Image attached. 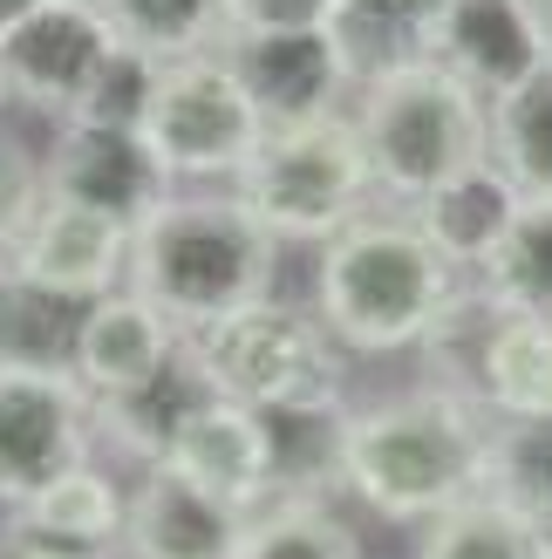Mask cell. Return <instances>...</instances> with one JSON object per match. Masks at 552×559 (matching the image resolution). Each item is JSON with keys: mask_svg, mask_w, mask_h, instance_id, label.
<instances>
[{"mask_svg": "<svg viewBox=\"0 0 552 559\" xmlns=\"http://www.w3.org/2000/svg\"><path fill=\"white\" fill-rule=\"evenodd\" d=\"M478 307V328H464V307L451 328L471 334L464 376L444 382L457 396H471L484 416H552V321L545 314H505V307Z\"/></svg>", "mask_w": 552, "mask_h": 559, "instance_id": "cell-13", "label": "cell"}, {"mask_svg": "<svg viewBox=\"0 0 552 559\" xmlns=\"http://www.w3.org/2000/svg\"><path fill=\"white\" fill-rule=\"evenodd\" d=\"M164 471H178V478H191L199 491L226 498V506L245 512V519L280 498V491H273V437H266V416L245 409V403H226V396H212L178 430V443L164 451Z\"/></svg>", "mask_w": 552, "mask_h": 559, "instance_id": "cell-15", "label": "cell"}, {"mask_svg": "<svg viewBox=\"0 0 552 559\" xmlns=\"http://www.w3.org/2000/svg\"><path fill=\"white\" fill-rule=\"evenodd\" d=\"M109 48H117V27L103 0H41L0 35V103L41 109L62 123L75 96L89 90V75L109 62Z\"/></svg>", "mask_w": 552, "mask_h": 559, "instance_id": "cell-9", "label": "cell"}, {"mask_svg": "<svg viewBox=\"0 0 552 559\" xmlns=\"http://www.w3.org/2000/svg\"><path fill=\"white\" fill-rule=\"evenodd\" d=\"M484 498L552 525V416H484Z\"/></svg>", "mask_w": 552, "mask_h": 559, "instance_id": "cell-23", "label": "cell"}, {"mask_svg": "<svg viewBox=\"0 0 552 559\" xmlns=\"http://www.w3.org/2000/svg\"><path fill=\"white\" fill-rule=\"evenodd\" d=\"M327 35H335L348 82L362 90V82L396 75L430 55V0H341Z\"/></svg>", "mask_w": 552, "mask_h": 559, "instance_id": "cell-22", "label": "cell"}, {"mask_svg": "<svg viewBox=\"0 0 552 559\" xmlns=\"http://www.w3.org/2000/svg\"><path fill=\"white\" fill-rule=\"evenodd\" d=\"M232 199L260 218L280 246H327L362 212H375V171L355 117H314L266 130L253 164L232 178Z\"/></svg>", "mask_w": 552, "mask_h": 559, "instance_id": "cell-6", "label": "cell"}, {"mask_svg": "<svg viewBox=\"0 0 552 559\" xmlns=\"http://www.w3.org/2000/svg\"><path fill=\"white\" fill-rule=\"evenodd\" d=\"M518 205H526V191H518L491 157H478V164H464L457 178H444L436 191H423V199L409 205V218H417L423 239H430L464 280H478V266L505 246Z\"/></svg>", "mask_w": 552, "mask_h": 559, "instance_id": "cell-17", "label": "cell"}, {"mask_svg": "<svg viewBox=\"0 0 552 559\" xmlns=\"http://www.w3.org/2000/svg\"><path fill=\"white\" fill-rule=\"evenodd\" d=\"M123 512H130V485L109 464H75L55 485H41L27 506L14 512L21 539H48V546H75V552H109L123 539Z\"/></svg>", "mask_w": 552, "mask_h": 559, "instance_id": "cell-20", "label": "cell"}, {"mask_svg": "<svg viewBox=\"0 0 552 559\" xmlns=\"http://www.w3.org/2000/svg\"><path fill=\"white\" fill-rule=\"evenodd\" d=\"M484 157L499 164L526 199H552V62H539L518 90L491 96Z\"/></svg>", "mask_w": 552, "mask_h": 559, "instance_id": "cell-24", "label": "cell"}, {"mask_svg": "<svg viewBox=\"0 0 552 559\" xmlns=\"http://www.w3.org/2000/svg\"><path fill=\"white\" fill-rule=\"evenodd\" d=\"M96 300L55 294L41 280H21L0 266V369H48V376H75V348H82V321Z\"/></svg>", "mask_w": 552, "mask_h": 559, "instance_id": "cell-21", "label": "cell"}, {"mask_svg": "<svg viewBox=\"0 0 552 559\" xmlns=\"http://www.w3.org/2000/svg\"><path fill=\"white\" fill-rule=\"evenodd\" d=\"M464 294H471V280L423 239L409 205L362 212L314 260V314L335 328L348 355L430 348L464 307Z\"/></svg>", "mask_w": 552, "mask_h": 559, "instance_id": "cell-1", "label": "cell"}, {"mask_svg": "<svg viewBox=\"0 0 552 559\" xmlns=\"http://www.w3.org/2000/svg\"><path fill=\"white\" fill-rule=\"evenodd\" d=\"M471 294L505 314H545L552 321V199H526L505 246L478 266Z\"/></svg>", "mask_w": 552, "mask_h": 559, "instance_id": "cell-25", "label": "cell"}, {"mask_svg": "<svg viewBox=\"0 0 552 559\" xmlns=\"http://www.w3.org/2000/svg\"><path fill=\"white\" fill-rule=\"evenodd\" d=\"M184 348L178 321L151 307L136 287H117L89 307L82 321V348H75V376L89 396H117V389H136L144 376H157L164 361Z\"/></svg>", "mask_w": 552, "mask_h": 559, "instance_id": "cell-18", "label": "cell"}, {"mask_svg": "<svg viewBox=\"0 0 552 559\" xmlns=\"http://www.w3.org/2000/svg\"><path fill=\"white\" fill-rule=\"evenodd\" d=\"M532 8V21H539V41H545V55H552V0H526Z\"/></svg>", "mask_w": 552, "mask_h": 559, "instance_id": "cell-34", "label": "cell"}, {"mask_svg": "<svg viewBox=\"0 0 552 559\" xmlns=\"http://www.w3.org/2000/svg\"><path fill=\"white\" fill-rule=\"evenodd\" d=\"M144 144L171 185H232L266 144V117L232 75V62L212 48L164 62L157 96L144 109Z\"/></svg>", "mask_w": 552, "mask_h": 559, "instance_id": "cell-7", "label": "cell"}, {"mask_svg": "<svg viewBox=\"0 0 552 559\" xmlns=\"http://www.w3.org/2000/svg\"><path fill=\"white\" fill-rule=\"evenodd\" d=\"M273 239L232 191H171L130 226V287L178 321V334L273 294Z\"/></svg>", "mask_w": 552, "mask_h": 559, "instance_id": "cell-3", "label": "cell"}, {"mask_svg": "<svg viewBox=\"0 0 552 559\" xmlns=\"http://www.w3.org/2000/svg\"><path fill=\"white\" fill-rule=\"evenodd\" d=\"M41 185H48V199L89 205L103 218H123V226H136L157 199L178 191L164 178V164L151 157L144 130H103V123L55 130V144L41 151Z\"/></svg>", "mask_w": 552, "mask_h": 559, "instance_id": "cell-11", "label": "cell"}, {"mask_svg": "<svg viewBox=\"0 0 552 559\" xmlns=\"http://www.w3.org/2000/svg\"><path fill=\"white\" fill-rule=\"evenodd\" d=\"M96 396L82 376L0 369V506H27L41 485L96 457Z\"/></svg>", "mask_w": 552, "mask_h": 559, "instance_id": "cell-8", "label": "cell"}, {"mask_svg": "<svg viewBox=\"0 0 552 559\" xmlns=\"http://www.w3.org/2000/svg\"><path fill=\"white\" fill-rule=\"evenodd\" d=\"M0 559H103V552H75V546H48V539H14Z\"/></svg>", "mask_w": 552, "mask_h": 559, "instance_id": "cell-32", "label": "cell"}, {"mask_svg": "<svg viewBox=\"0 0 552 559\" xmlns=\"http://www.w3.org/2000/svg\"><path fill=\"white\" fill-rule=\"evenodd\" d=\"M212 403L205 369L191 361V348H178L157 376H144L136 389H117V396H96V437L117 457H130L136 471L164 464V451L178 443V430Z\"/></svg>", "mask_w": 552, "mask_h": 559, "instance_id": "cell-19", "label": "cell"}, {"mask_svg": "<svg viewBox=\"0 0 552 559\" xmlns=\"http://www.w3.org/2000/svg\"><path fill=\"white\" fill-rule=\"evenodd\" d=\"M484 485V409L457 389H409V396L348 409L341 424V491L396 525H430Z\"/></svg>", "mask_w": 552, "mask_h": 559, "instance_id": "cell-2", "label": "cell"}, {"mask_svg": "<svg viewBox=\"0 0 552 559\" xmlns=\"http://www.w3.org/2000/svg\"><path fill=\"white\" fill-rule=\"evenodd\" d=\"M355 130H362L375 191L389 205H417L423 191L478 164L491 144V103L464 75H451L436 55L396 75H375L355 90Z\"/></svg>", "mask_w": 552, "mask_h": 559, "instance_id": "cell-4", "label": "cell"}, {"mask_svg": "<svg viewBox=\"0 0 552 559\" xmlns=\"http://www.w3.org/2000/svg\"><path fill=\"white\" fill-rule=\"evenodd\" d=\"M417 559H545V525L518 519L499 498H464L444 519L423 525Z\"/></svg>", "mask_w": 552, "mask_h": 559, "instance_id": "cell-28", "label": "cell"}, {"mask_svg": "<svg viewBox=\"0 0 552 559\" xmlns=\"http://www.w3.org/2000/svg\"><path fill=\"white\" fill-rule=\"evenodd\" d=\"M232 559H362V546L327 498L300 491V498H273L245 519Z\"/></svg>", "mask_w": 552, "mask_h": 559, "instance_id": "cell-27", "label": "cell"}, {"mask_svg": "<svg viewBox=\"0 0 552 559\" xmlns=\"http://www.w3.org/2000/svg\"><path fill=\"white\" fill-rule=\"evenodd\" d=\"M232 8V35H253V27H327L341 0H226Z\"/></svg>", "mask_w": 552, "mask_h": 559, "instance_id": "cell-31", "label": "cell"}, {"mask_svg": "<svg viewBox=\"0 0 552 559\" xmlns=\"http://www.w3.org/2000/svg\"><path fill=\"white\" fill-rule=\"evenodd\" d=\"M212 396L245 403L260 416L280 409H348V348L314 307L266 294L239 314H218L184 334Z\"/></svg>", "mask_w": 552, "mask_h": 559, "instance_id": "cell-5", "label": "cell"}, {"mask_svg": "<svg viewBox=\"0 0 552 559\" xmlns=\"http://www.w3.org/2000/svg\"><path fill=\"white\" fill-rule=\"evenodd\" d=\"M41 199H48V185H41V157L27 151L14 130H0V260L14 253L21 226L35 218Z\"/></svg>", "mask_w": 552, "mask_h": 559, "instance_id": "cell-30", "label": "cell"}, {"mask_svg": "<svg viewBox=\"0 0 552 559\" xmlns=\"http://www.w3.org/2000/svg\"><path fill=\"white\" fill-rule=\"evenodd\" d=\"M35 8H41V0H0V35H8L21 14H35Z\"/></svg>", "mask_w": 552, "mask_h": 559, "instance_id": "cell-33", "label": "cell"}, {"mask_svg": "<svg viewBox=\"0 0 552 559\" xmlns=\"http://www.w3.org/2000/svg\"><path fill=\"white\" fill-rule=\"evenodd\" d=\"M157 75H164V62H157V55H144V48L117 41V48H109V62L89 75V90L75 96V109H69L62 123L144 130V109H151V96H157Z\"/></svg>", "mask_w": 552, "mask_h": 559, "instance_id": "cell-29", "label": "cell"}, {"mask_svg": "<svg viewBox=\"0 0 552 559\" xmlns=\"http://www.w3.org/2000/svg\"><path fill=\"white\" fill-rule=\"evenodd\" d=\"M218 55L245 82V96L260 103L266 130L341 117V96H355L327 27H253V35H226Z\"/></svg>", "mask_w": 552, "mask_h": 559, "instance_id": "cell-10", "label": "cell"}, {"mask_svg": "<svg viewBox=\"0 0 552 559\" xmlns=\"http://www.w3.org/2000/svg\"><path fill=\"white\" fill-rule=\"evenodd\" d=\"M0 266L21 280H41L55 294L103 300V294L130 287V226L89 205H69V199H41Z\"/></svg>", "mask_w": 552, "mask_h": 559, "instance_id": "cell-12", "label": "cell"}, {"mask_svg": "<svg viewBox=\"0 0 552 559\" xmlns=\"http://www.w3.org/2000/svg\"><path fill=\"white\" fill-rule=\"evenodd\" d=\"M245 533V512H232L226 498L199 491L191 478L164 464H144L130 485V512H123V559H232Z\"/></svg>", "mask_w": 552, "mask_h": 559, "instance_id": "cell-16", "label": "cell"}, {"mask_svg": "<svg viewBox=\"0 0 552 559\" xmlns=\"http://www.w3.org/2000/svg\"><path fill=\"white\" fill-rule=\"evenodd\" d=\"M117 41L157 55V62H184V55H212L232 35L226 0H103Z\"/></svg>", "mask_w": 552, "mask_h": 559, "instance_id": "cell-26", "label": "cell"}, {"mask_svg": "<svg viewBox=\"0 0 552 559\" xmlns=\"http://www.w3.org/2000/svg\"><path fill=\"white\" fill-rule=\"evenodd\" d=\"M430 55L471 82L484 103L552 62L526 0H430Z\"/></svg>", "mask_w": 552, "mask_h": 559, "instance_id": "cell-14", "label": "cell"}, {"mask_svg": "<svg viewBox=\"0 0 552 559\" xmlns=\"http://www.w3.org/2000/svg\"><path fill=\"white\" fill-rule=\"evenodd\" d=\"M545 559H552V525H545Z\"/></svg>", "mask_w": 552, "mask_h": 559, "instance_id": "cell-36", "label": "cell"}, {"mask_svg": "<svg viewBox=\"0 0 552 559\" xmlns=\"http://www.w3.org/2000/svg\"><path fill=\"white\" fill-rule=\"evenodd\" d=\"M21 533H14V506H0V546H14Z\"/></svg>", "mask_w": 552, "mask_h": 559, "instance_id": "cell-35", "label": "cell"}]
</instances>
